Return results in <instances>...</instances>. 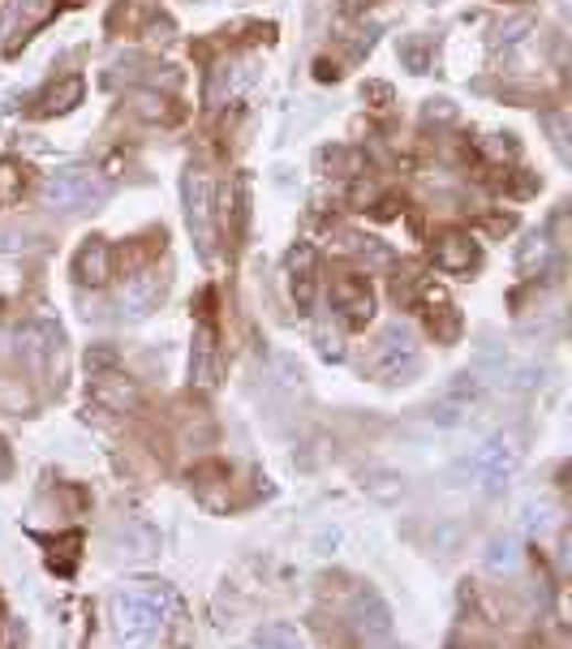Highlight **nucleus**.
Returning a JSON list of instances; mask_svg holds the SVG:
<instances>
[{
	"mask_svg": "<svg viewBox=\"0 0 572 649\" xmlns=\"http://www.w3.org/2000/svg\"><path fill=\"white\" fill-rule=\"evenodd\" d=\"M113 624L117 632L138 641V637H151L160 632L163 624H181V603L168 585H129L113 598Z\"/></svg>",
	"mask_w": 572,
	"mask_h": 649,
	"instance_id": "f257e3e1",
	"label": "nucleus"
},
{
	"mask_svg": "<svg viewBox=\"0 0 572 649\" xmlns=\"http://www.w3.org/2000/svg\"><path fill=\"white\" fill-rule=\"evenodd\" d=\"M108 194H113L108 177H99L91 168H65L43 181V203L52 211H91V206L108 203Z\"/></svg>",
	"mask_w": 572,
	"mask_h": 649,
	"instance_id": "f03ea898",
	"label": "nucleus"
},
{
	"mask_svg": "<svg viewBox=\"0 0 572 649\" xmlns=\"http://www.w3.org/2000/svg\"><path fill=\"white\" fill-rule=\"evenodd\" d=\"M374 379L383 383H396V379H409L417 374V340H413V327L405 323H388L374 340V353H370L367 365Z\"/></svg>",
	"mask_w": 572,
	"mask_h": 649,
	"instance_id": "7ed1b4c3",
	"label": "nucleus"
},
{
	"mask_svg": "<svg viewBox=\"0 0 572 649\" xmlns=\"http://www.w3.org/2000/svg\"><path fill=\"white\" fill-rule=\"evenodd\" d=\"M181 199H186V224H190V237L194 245L211 254L215 249V185L203 168H190L186 181H181Z\"/></svg>",
	"mask_w": 572,
	"mask_h": 649,
	"instance_id": "20e7f679",
	"label": "nucleus"
},
{
	"mask_svg": "<svg viewBox=\"0 0 572 649\" xmlns=\"http://www.w3.org/2000/svg\"><path fill=\"white\" fill-rule=\"evenodd\" d=\"M512 469H517V451H512L508 439H490V444H483L465 465H460V474H465L469 482H478L483 490H499L512 478Z\"/></svg>",
	"mask_w": 572,
	"mask_h": 649,
	"instance_id": "39448f33",
	"label": "nucleus"
},
{
	"mask_svg": "<svg viewBox=\"0 0 572 649\" xmlns=\"http://www.w3.org/2000/svg\"><path fill=\"white\" fill-rule=\"evenodd\" d=\"M288 292L297 301V310H310L319 297V254L315 245H293L288 254Z\"/></svg>",
	"mask_w": 572,
	"mask_h": 649,
	"instance_id": "423d86ee",
	"label": "nucleus"
},
{
	"mask_svg": "<svg viewBox=\"0 0 572 649\" xmlns=\"http://www.w3.org/2000/svg\"><path fill=\"white\" fill-rule=\"evenodd\" d=\"M331 306H336V315L349 327H367L370 315H374V292H370V285L367 280H358V276H340V280L331 285Z\"/></svg>",
	"mask_w": 572,
	"mask_h": 649,
	"instance_id": "0eeeda50",
	"label": "nucleus"
},
{
	"mask_svg": "<svg viewBox=\"0 0 572 649\" xmlns=\"http://www.w3.org/2000/svg\"><path fill=\"white\" fill-rule=\"evenodd\" d=\"M163 288H168V280H163L160 267H142L138 276L125 280L121 310L125 315H134V319H147V315L163 301Z\"/></svg>",
	"mask_w": 572,
	"mask_h": 649,
	"instance_id": "6e6552de",
	"label": "nucleus"
},
{
	"mask_svg": "<svg viewBox=\"0 0 572 649\" xmlns=\"http://www.w3.org/2000/svg\"><path fill=\"white\" fill-rule=\"evenodd\" d=\"M349 624H353L358 637L383 641V637L392 632V610H388V603H383L374 589H362V594L349 603Z\"/></svg>",
	"mask_w": 572,
	"mask_h": 649,
	"instance_id": "1a4fd4ad",
	"label": "nucleus"
},
{
	"mask_svg": "<svg viewBox=\"0 0 572 649\" xmlns=\"http://www.w3.org/2000/svg\"><path fill=\"white\" fill-rule=\"evenodd\" d=\"M431 258H435V267H439V272L460 276V272L478 267V245H474L469 233L448 228V233H439V237H435V245H431Z\"/></svg>",
	"mask_w": 572,
	"mask_h": 649,
	"instance_id": "9d476101",
	"label": "nucleus"
},
{
	"mask_svg": "<svg viewBox=\"0 0 572 649\" xmlns=\"http://www.w3.org/2000/svg\"><path fill=\"white\" fill-rule=\"evenodd\" d=\"M61 353V327L52 323H27L18 331V358L27 365H47Z\"/></svg>",
	"mask_w": 572,
	"mask_h": 649,
	"instance_id": "9b49d317",
	"label": "nucleus"
},
{
	"mask_svg": "<svg viewBox=\"0 0 572 649\" xmlns=\"http://www.w3.org/2000/svg\"><path fill=\"white\" fill-rule=\"evenodd\" d=\"M74 276H78L82 285L99 288L113 280V245L108 242H82V249L74 254Z\"/></svg>",
	"mask_w": 572,
	"mask_h": 649,
	"instance_id": "f8f14e48",
	"label": "nucleus"
},
{
	"mask_svg": "<svg viewBox=\"0 0 572 649\" xmlns=\"http://www.w3.org/2000/svg\"><path fill=\"white\" fill-rule=\"evenodd\" d=\"M215 362H220V349H215V327L199 323V336H194V353H190V379H194V387H203L211 392L215 387Z\"/></svg>",
	"mask_w": 572,
	"mask_h": 649,
	"instance_id": "ddd939ff",
	"label": "nucleus"
},
{
	"mask_svg": "<svg viewBox=\"0 0 572 649\" xmlns=\"http://www.w3.org/2000/svg\"><path fill=\"white\" fill-rule=\"evenodd\" d=\"M82 91H86V82H82L78 74H70V78L43 86V95H35V108H31V113H35V117H61V113L78 108Z\"/></svg>",
	"mask_w": 572,
	"mask_h": 649,
	"instance_id": "4468645a",
	"label": "nucleus"
},
{
	"mask_svg": "<svg viewBox=\"0 0 572 649\" xmlns=\"http://www.w3.org/2000/svg\"><path fill=\"white\" fill-rule=\"evenodd\" d=\"M113 551H117L121 560H151V555L160 551V538H156V529L142 525V521H125V525H117V533H113Z\"/></svg>",
	"mask_w": 572,
	"mask_h": 649,
	"instance_id": "2eb2a0df",
	"label": "nucleus"
},
{
	"mask_svg": "<svg viewBox=\"0 0 572 649\" xmlns=\"http://www.w3.org/2000/svg\"><path fill=\"white\" fill-rule=\"evenodd\" d=\"M478 396H483L478 379L460 374V379L452 383L448 392L439 396V405H435V417H439V422H460V417H469V408L478 405Z\"/></svg>",
	"mask_w": 572,
	"mask_h": 649,
	"instance_id": "dca6fc26",
	"label": "nucleus"
},
{
	"mask_svg": "<svg viewBox=\"0 0 572 649\" xmlns=\"http://www.w3.org/2000/svg\"><path fill=\"white\" fill-rule=\"evenodd\" d=\"M91 383H95V401H99V405L117 408V413L138 405V387H134V379H125V374H117V370H99Z\"/></svg>",
	"mask_w": 572,
	"mask_h": 649,
	"instance_id": "f3484780",
	"label": "nucleus"
},
{
	"mask_svg": "<svg viewBox=\"0 0 572 649\" xmlns=\"http://www.w3.org/2000/svg\"><path fill=\"white\" fill-rule=\"evenodd\" d=\"M340 249L345 254H358L367 267H388L392 263V254L383 249V242H374V237H362V233H340Z\"/></svg>",
	"mask_w": 572,
	"mask_h": 649,
	"instance_id": "a211bd4d",
	"label": "nucleus"
},
{
	"mask_svg": "<svg viewBox=\"0 0 572 649\" xmlns=\"http://www.w3.org/2000/svg\"><path fill=\"white\" fill-rule=\"evenodd\" d=\"M27 190V168L18 160H0V206H13Z\"/></svg>",
	"mask_w": 572,
	"mask_h": 649,
	"instance_id": "6ab92c4d",
	"label": "nucleus"
},
{
	"mask_svg": "<svg viewBox=\"0 0 572 649\" xmlns=\"http://www.w3.org/2000/svg\"><path fill=\"white\" fill-rule=\"evenodd\" d=\"M517 555H521L517 538H512V533H499V538H490V546H487V568L490 572L517 568Z\"/></svg>",
	"mask_w": 572,
	"mask_h": 649,
	"instance_id": "aec40b11",
	"label": "nucleus"
},
{
	"mask_svg": "<svg viewBox=\"0 0 572 649\" xmlns=\"http://www.w3.org/2000/svg\"><path fill=\"white\" fill-rule=\"evenodd\" d=\"M52 13V0H18V18H13V35H31L43 18Z\"/></svg>",
	"mask_w": 572,
	"mask_h": 649,
	"instance_id": "412c9836",
	"label": "nucleus"
},
{
	"mask_svg": "<svg viewBox=\"0 0 572 649\" xmlns=\"http://www.w3.org/2000/svg\"><path fill=\"white\" fill-rule=\"evenodd\" d=\"M431 336H435V340H444V344H452V340L460 336V315H456V306L431 310Z\"/></svg>",
	"mask_w": 572,
	"mask_h": 649,
	"instance_id": "4be33fe9",
	"label": "nucleus"
},
{
	"mask_svg": "<svg viewBox=\"0 0 572 649\" xmlns=\"http://www.w3.org/2000/svg\"><path fill=\"white\" fill-rule=\"evenodd\" d=\"M258 646H301V637L293 632V628H280V624H272V628H263L258 637H254Z\"/></svg>",
	"mask_w": 572,
	"mask_h": 649,
	"instance_id": "5701e85b",
	"label": "nucleus"
},
{
	"mask_svg": "<svg viewBox=\"0 0 572 649\" xmlns=\"http://www.w3.org/2000/svg\"><path fill=\"white\" fill-rule=\"evenodd\" d=\"M401 61H405L413 74H422V70H426V40H409L405 47H401Z\"/></svg>",
	"mask_w": 572,
	"mask_h": 649,
	"instance_id": "b1692460",
	"label": "nucleus"
},
{
	"mask_svg": "<svg viewBox=\"0 0 572 649\" xmlns=\"http://www.w3.org/2000/svg\"><path fill=\"white\" fill-rule=\"evenodd\" d=\"M134 104H138L142 117H163V99H156V95H138Z\"/></svg>",
	"mask_w": 572,
	"mask_h": 649,
	"instance_id": "393cba45",
	"label": "nucleus"
},
{
	"mask_svg": "<svg viewBox=\"0 0 572 649\" xmlns=\"http://www.w3.org/2000/svg\"><path fill=\"white\" fill-rule=\"evenodd\" d=\"M547 129L555 134V147L569 151V134H564V117H547Z\"/></svg>",
	"mask_w": 572,
	"mask_h": 649,
	"instance_id": "a878e982",
	"label": "nucleus"
}]
</instances>
